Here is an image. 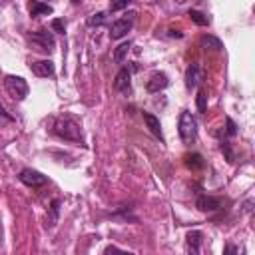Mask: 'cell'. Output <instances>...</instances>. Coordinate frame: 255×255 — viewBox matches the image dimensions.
Instances as JSON below:
<instances>
[{"mask_svg":"<svg viewBox=\"0 0 255 255\" xmlns=\"http://www.w3.org/2000/svg\"><path fill=\"white\" fill-rule=\"evenodd\" d=\"M52 131L56 135H60L62 139H68V141H76V143H82L84 137H82V129L76 122L68 120V118H62V120H56Z\"/></svg>","mask_w":255,"mask_h":255,"instance_id":"cell-1","label":"cell"},{"mask_svg":"<svg viewBox=\"0 0 255 255\" xmlns=\"http://www.w3.org/2000/svg\"><path fill=\"white\" fill-rule=\"evenodd\" d=\"M177 131L183 143H193L197 137V120L191 116V112H181L177 122Z\"/></svg>","mask_w":255,"mask_h":255,"instance_id":"cell-2","label":"cell"},{"mask_svg":"<svg viewBox=\"0 0 255 255\" xmlns=\"http://www.w3.org/2000/svg\"><path fill=\"white\" fill-rule=\"evenodd\" d=\"M28 40L32 42V46H34L36 50H40V52H44V54H50V52L54 50V46H56L54 34H52V30H48V28H42V30H38V32L28 34Z\"/></svg>","mask_w":255,"mask_h":255,"instance_id":"cell-3","label":"cell"},{"mask_svg":"<svg viewBox=\"0 0 255 255\" xmlns=\"http://www.w3.org/2000/svg\"><path fill=\"white\" fill-rule=\"evenodd\" d=\"M4 88H6V92L10 94V98H14V100H18V102L26 100V96H28V92H30L28 82H26L24 78L12 76V74L4 78Z\"/></svg>","mask_w":255,"mask_h":255,"instance_id":"cell-4","label":"cell"},{"mask_svg":"<svg viewBox=\"0 0 255 255\" xmlns=\"http://www.w3.org/2000/svg\"><path fill=\"white\" fill-rule=\"evenodd\" d=\"M133 20H135V12H129V14H126L124 18L116 20V22L110 26V38H112V40L124 38V36L133 28Z\"/></svg>","mask_w":255,"mask_h":255,"instance_id":"cell-5","label":"cell"},{"mask_svg":"<svg viewBox=\"0 0 255 255\" xmlns=\"http://www.w3.org/2000/svg\"><path fill=\"white\" fill-rule=\"evenodd\" d=\"M18 179H20L24 185H28V187H40V185H46V183H48V177H46L44 173L32 169V167H24V169L20 171Z\"/></svg>","mask_w":255,"mask_h":255,"instance_id":"cell-6","label":"cell"},{"mask_svg":"<svg viewBox=\"0 0 255 255\" xmlns=\"http://www.w3.org/2000/svg\"><path fill=\"white\" fill-rule=\"evenodd\" d=\"M203 78H205L203 68H201L199 64H191V66L185 70V86H187V90L197 88V86L203 82Z\"/></svg>","mask_w":255,"mask_h":255,"instance_id":"cell-7","label":"cell"},{"mask_svg":"<svg viewBox=\"0 0 255 255\" xmlns=\"http://www.w3.org/2000/svg\"><path fill=\"white\" fill-rule=\"evenodd\" d=\"M114 88H116L120 94H124V96H128V94L131 92V72H129V68H122V70L118 72L116 82H114Z\"/></svg>","mask_w":255,"mask_h":255,"instance_id":"cell-8","label":"cell"},{"mask_svg":"<svg viewBox=\"0 0 255 255\" xmlns=\"http://www.w3.org/2000/svg\"><path fill=\"white\" fill-rule=\"evenodd\" d=\"M167 84H169L167 74H163V72H155V74L147 80L145 88H147V92H149V94H157V92L165 90V88H167Z\"/></svg>","mask_w":255,"mask_h":255,"instance_id":"cell-9","label":"cell"},{"mask_svg":"<svg viewBox=\"0 0 255 255\" xmlns=\"http://www.w3.org/2000/svg\"><path fill=\"white\" fill-rule=\"evenodd\" d=\"M30 70L38 78H52L54 76V64L50 60H36L30 64Z\"/></svg>","mask_w":255,"mask_h":255,"instance_id":"cell-10","label":"cell"},{"mask_svg":"<svg viewBox=\"0 0 255 255\" xmlns=\"http://www.w3.org/2000/svg\"><path fill=\"white\" fill-rule=\"evenodd\" d=\"M195 205L199 211H217V209H221V199L213 197V195H199Z\"/></svg>","mask_w":255,"mask_h":255,"instance_id":"cell-11","label":"cell"},{"mask_svg":"<svg viewBox=\"0 0 255 255\" xmlns=\"http://www.w3.org/2000/svg\"><path fill=\"white\" fill-rule=\"evenodd\" d=\"M185 245H187V255H199L201 249V231L193 229L185 235Z\"/></svg>","mask_w":255,"mask_h":255,"instance_id":"cell-12","label":"cell"},{"mask_svg":"<svg viewBox=\"0 0 255 255\" xmlns=\"http://www.w3.org/2000/svg\"><path fill=\"white\" fill-rule=\"evenodd\" d=\"M143 122H145V126H147V129L159 139V141H163V133H161V124H159V120L153 116V114H147V112H143Z\"/></svg>","mask_w":255,"mask_h":255,"instance_id":"cell-13","label":"cell"},{"mask_svg":"<svg viewBox=\"0 0 255 255\" xmlns=\"http://www.w3.org/2000/svg\"><path fill=\"white\" fill-rule=\"evenodd\" d=\"M28 10H30V14H32L34 18H38V16H48V14L54 12V8H52L50 4H42V2H30V4H28Z\"/></svg>","mask_w":255,"mask_h":255,"instance_id":"cell-14","label":"cell"},{"mask_svg":"<svg viewBox=\"0 0 255 255\" xmlns=\"http://www.w3.org/2000/svg\"><path fill=\"white\" fill-rule=\"evenodd\" d=\"M183 161H185V165L189 167V169H201L205 163H203V157L199 155V153H185L183 155Z\"/></svg>","mask_w":255,"mask_h":255,"instance_id":"cell-15","label":"cell"},{"mask_svg":"<svg viewBox=\"0 0 255 255\" xmlns=\"http://www.w3.org/2000/svg\"><path fill=\"white\" fill-rule=\"evenodd\" d=\"M129 48H131V42H124V44H120V46L116 48V52H114V62H116V64H122V62L126 60Z\"/></svg>","mask_w":255,"mask_h":255,"instance_id":"cell-16","label":"cell"},{"mask_svg":"<svg viewBox=\"0 0 255 255\" xmlns=\"http://www.w3.org/2000/svg\"><path fill=\"white\" fill-rule=\"evenodd\" d=\"M201 46L207 50V48H211V50H221L223 48V44H221V40H217L215 36H203L201 38Z\"/></svg>","mask_w":255,"mask_h":255,"instance_id":"cell-17","label":"cell"},{"mask_svg":"<svg viewBox=\"0 0 255 255\" xmlns=\"http://www.w3.org/2000/svg\"><path fill=\"white\" fill-rule=\"evenodd\" d=\"M189 18H191L197 26H207V24H209V18H207L203 12H199V10H189Z\"/></svg>","mask_w":255,"mask_h":255,"instance_id":"cell-18","label":"cell"},{"mask_svg":"<svg viewBox=\"0 0 255 255\" xmlns=\"http://www.w3.org/2000/svg\"><path fill=\"white\" fill-rule=\"evenodd\" d=\"M108 20V14L106 12H96V14H92L90 18H88V26H102L104 22Z\"/></svg>","mask_w":255,"mask_h":255,"instance_id":"cell-19","label":"cell"},{"mask_svg":"<svg viewBox=\"0 0 255 255\" xmlns=\"http://www.w3.org/2000/svg\"><path fill=\"white\" fill-rule=\"evenodd\" d=\"M50 30H54V32H60V34H64V32H66V22H64L62 18H54V20L50 22Z\"/></svg>","mask_w":255,"mask_h":255,"instance_id":"cell-20","label":"cell"},{"mask_svg":"<svg viewBox=\"0 0 255 255\" xmlns=\"http://www.w3.org/2000/svg\"><path fill=\"white\" fill-rule=\"evenodd\" d=\"M205 110H207V96H205V92H199L197 94V112L205 114Z\"/></svg>","mask_w":255,"mask_h":255,"instance_id":"cell-21","label":"cell"},{"mask_svg":"<svg viewBox=\"0 0 255 255\" xmlns=\"http://www.w3.org/2000/svg\"><path fill=\"white\" fill-rule=\"evenodd\" d=\"M104 255H131L129 251H124V249H120V247H116V245H108L106 249H104Z\"/></svg>","mask_w":255,"mask_h":255,"instance_id":"cell-22","label":"cell"},{"mask_svg":"<svg viewBox=\"0 0 255 255\" xmlns=\"http://www.w3.org/2000/svg\"><path fill=\"white\" fill-rule=\"evenodd\" d=\"M225 126H227V129H225V131H227V135H229V137H233V135L237 133V128H235V122H233L231 118H225Z\"/></svg>","mask_w":255,"mask_h":255,"instance_id":"cell-23","label":"cell"},{"mask_svg":"<svg viewBox=\"0 0 255 255\" xmlns=\"http://www.w3.org/2000/svg\"><path fill=\"white\" fill-rule=\"evenodd\" d=\"M8 122H12V116H10V114L6 112V108L0 104V126H2V124H8Z\"/></svg>","mask_w":255,"mask_h":255,"instance_id":"cell-24","label":"cell"},{"mask_svg":"<svg viewBox=\"0 0 255 255\" xmlns=\"http://www.w3.org/2000/svg\"><path fill=\"white\" fill-rule=\"evenodd\" d=\"M221 149L225 151V157H227V161L231 163V161L235 159V155H233V151H231V147H229V143H227V141H223V143H221Z\"/></svg>","mask_w":255,"mask_h":255,"instance_id":"cell-25","label":"cell"},{"mask_svg":"<svg viewBox=\"0 0 255 255\" xmlns=\"http://www.w3.org/2000/svg\"><path fill=\"white\" fill-rule=\"evenodd\" d=\"M128 4H129V0H124V2H114V4H110V12H116V10L128 8Z\"/></svg>","mask_w":255,"mask_h":255,"instance_id":"cell-26","label":"cell"},{"mask_svg":"<svg viewBox=\"0 0 255 255\" xmlns=\"http://www.w3.org/2000/svg\"><path fill=\"white\" fill-rule=\"evenodd\" d=\"M223 255H237V247L233 243H225V249H223Z\"/></svg>","mask_w":255,"mask_h":255,"instance_id":"cell-27","label":"cell"},{"mask_svg":"<svg viewBox=\"0 0 255 255\" xmlns=\"http://www.w3.org/2000/svg\"><path fill=\"white\" fill-rule=\"evenodd\" d=\"M169 36H171V38H181L183 34H181V32H177V30H169Z\"/></svg>","mask_w":255,"mask_h":255,"instance_id":"cell-28","label":"cell"}]
</instances>
